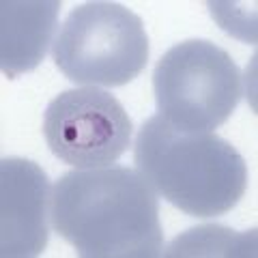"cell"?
<instances>
[{
    "instance_id": "6da1fadb",
    "label": "cell",
    "mask_w": 258,
    "mask_h": 258,
    "mask_svg": "<svg viewBox=\"0 0 258 258\" xmlns=\"http://www.w3.org/2000/svg\"><path fill=\"white\" fill-rule=\"evenodd\" d=\"M50 217L84 258H157L164 249L155 191L123 166L62 174L52 189Z\"/></svg>"
},
{
    "instance_id": "52a82bcc",
    "label": "cell",
    "mask_w": 258,
    "mask_h": 258,
    "mask_svg": "<svg viewBox=\"0 0 258 258\" xmlns=\"http://www.w3.org/2000/svg\"><path fill=\"white\" fill-rule=\"evenodd\" d=\"M58 0L0 3V67L7 78L37 69L58 26Z\"/></svg>"
},
{
    "instance_id": "8992f818",
    "label": "cell",
    "mask_w": 258,
    "mask_h": 258,
    "mask_svg": "<svg viewBox=\"0 0 258 258\" xmlns=\"http://www.w3.org/2000/svg\"><path fill=\"white\" fill-rule=\"evenodd\" d=\"M50 181L35 161L5 157L0 161V254L32 258L47 245Z\"/></svg>"
},
{
    "instance_id": "277c9868",
    "label": "cell",
    "mask_w": 258,
    "mask_h": 258,
    "mask_svg": "<svg viewBox=\"0 0 258 258\" xmlns=\"http://www.w3.org/2000/svg\"><path fill=\"white\" fill-rule=\"evenodd\" d=\"M157 112L181 132H211L239 106L243 78L230 54L207 39L172 45L153 69Z\"/></svg>"
},
{
    "instance_id": "7a4b0ae2",
    "label": "cell",
    "mask_w": 258,
    "mask_h": 258,
    "mask_svg": "<svg viewBox=\"0 0 258 258\" xmlns=\"http://www.w3.org/2000/svg\"><path fill=\"white\" fill-rule=\"evenodd\" d=\"M134 164L149 187L179 211L217 217L232 211L247 189L241 153L211 132H181L159 114L142 123Z\"/></svg>"
},
{
    "instance_id": "ba28073f",
    "label": "cell",
    "mask_w": 258,
    "mask_h": 258,
    "mask_svg": "<svg viewBox=\"0 0 258 258\" xmlns=\"http://www.w3.org/2000/svg\"><path fill=\"white\" fill-rule=\"evenodd\" d=\"M254 230L247 235H239L235 230L222 228V226H203V228H191L183 237H176L172 245L168 247L166 256H254Z\"/></svg>"
},
{
    "instance_id": "5b68a950",
    "label": "cell",
    "mask_w": 258,
    "mask_h": 258,
    "mask_svg": "<svg viewBox=\"0 0 258 258\" xmlns=\"http://www.w3.org/2000/svg\"><path fill=\"white\" fill-rule=\"evenodd\" d=\"M132 132L123 103L97 86L56 95L43 112L47 147L54 157L78 170L112 166L129 149Z\"/></svg>"
},
{
    "instance_id": "3957f363",
    "label": "cell",
    "mask_w": 258,
    "mask_h": 258,
    "mask_svg": "<svg viewBox=\"0 0 258 258\" xmlns=\"http://www.w3.org/2000/svg\"><path fill=\"white\" fill-rule=\"evenodd\" d=\"M64 78L88 86H125L149 62V35L140 15L108 0L78 5L52 43Z\"/></svg>"
}]
</instances>
